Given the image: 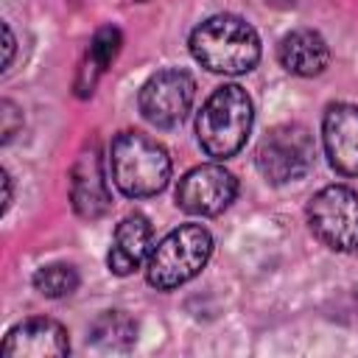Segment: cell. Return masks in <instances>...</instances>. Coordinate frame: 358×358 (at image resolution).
<instances>
[{"label": "cell", "instance_id": "1", "mask_svg": "<svg viewBox=\"0 0 358 358\" xmlns=\"http://www.w3.org/2000/svg\"><path fill=\"white\" fill-rule=\"evenodd\" d=\"M190 53L210 73L241 76L260 62V36L238 14H213L193 28Z\"/></svg>", "mask_w": 358, "mask_h": 358}, {"label": "cell", "instance_id": "2", "mask_svg": "<svg viewBox=\"0 0 358 358\" xmlns=\"http://www.w3.org/2000/svg\"><path fill=\"white\" fill-rule=\"evenodd\" d=\"M252 120L255 109L249 92L241 84H221L201 103L196 117V137L201 151L213 159L235 157L252 131Z\"/></svg>", "mask_w": 358, "mask_h": 358}, {"label": "cell", "instance_id": "3", "mask_svg": "<svg viewBox=\"0 0 358 358\" xmlns=\"http://www.w3.org/2000/svg\"><path fill=\"white\" fill-rule=\"evenodd\" d=\"M109 173L129 199L157 196L171 179V157L165 145L143 131H120L109 145Z\"/></svg>", "mask_w": 358, "mask_h": 358}, {"label": "cell", "instance_id": "4", "mask_svg": "<svg viewBox=\"0 0 358 358\" xmlns=\"http://www.w3.org/2000/svg\"><path fill=\"white\" fill-rule=\"evenodd\" d=\"M213 255V235L201 224L171 229L145 260V280L157 291H173L193 280Z\"/></svg>", "mask_w": 358, "mask_h": 358}, {"label": "cell", "instance_id": "5", "mask_svg": "<svg viewBox=\"0 0 358 358\" xmlns=\"http://www.w3.org/2000/svg\"><path fill=\"white\" fill-rule=\"evenodd\" d=\"M316 159L313 134L302 123H280L260 140L255 151V165L260 176L271 185H288L302 179Z\"/></svg>", "mask_w": 358, "mask_h": 358}, {"label": "cell", "instance_id": "6", "mask_svg": "<svg viewBox=\"0 0 358 358\" xmlns=\"http://www.w3.org/2000/svg\"><path fill=\"white\" fill-rule=\"evenodd\" d=\"M308 224L313 235L336 249H358V193L347 185H327L308 201Z\"/></svg>", "mask_w": 358, "mask_h": 358}, {"label": "cell", "instance_id": "7", "mask_svg": "<svg viewBox=\"0 0 358 358\" xmlns=\"http://www.w3.org/2000/svg\"><path fill=\"white\" fill-rule=\"evenodd\" d=\"M196 98V81L187 70L182 67H165L157 70L137 95V106L140 115L157 126V129H173L179 126Z\"/></svg>", "mask_w": 358, "mask_h": 358}, {"label": "cell", "instance_id": "8", "mask_svg": "<svg viewBox=\"0 0 358 358\" xmlns=\"http://www.w3.org/2000/svg\"><path fill=\"white\" fill-rule=\"evenodd\" d=\"M238 193V179L224 165H196L176 185V207L190 215H218Z\"/></svg>", "mask_w": 358, "mask_h": 358}, {"label": "cell", "instance_id": "9", "mask_svg": "<svg viewBox=\"0 0 358 358\" xmlns=\"http://www.w3.org/2000/svg\"><path fill=\"white\" fill-rule=\"evenodd\" d=\"M70 201H73V210L87 221L103 218L112 210V190L106 182L98 143L84 145L70 168Z\"/></svg>", "mask_w": 358, "mask_h": 358}, {"label": "cell", "instance_id": "10", "mask_svg": "<svg viewBox=\"0 0 358 358\" xmlns=\"http://www.w3.org/2000/svg\"><path fill=\"white\" fill-rule=\"evenodd\" d=\"M0 352L6 358H59L70 352V338L56 319L34 316L6 333Z\"/></svg>", "mask_w": 358, "mask_h": 358}, {"label": "cell", "instance_id": "11", "mask_svg": "<svg viewBox=\"0 0 358 358\" xmlns=\"http://www.w3.org/2000/svg\"><path fill=\"white\" fill-rule=\"evenodd\" d=\"M322 140L330 165L344 176H358V103H333L322 117Z\"/></svg>", "mask_w": 358, "mask_h": 358}, {"label": "cell", "instance_id": "12", "mask_svg": "<svg viewBox=\"0 0 358 358\" xmlns=\"http://www.w3.org/2000/svg\"><path fill=\"white\" fill-rule=\"evenodd\" d=\"M154 229H151V221L143 215V213H129L117 227H115V235H112V246H109V255H106V266L112 274L117 277H126L131 271H137L151 249H154Z\"/></svg>", "mask_w": 358, "mask_h": 358}, {"label": "cell", "instance_id": "13", "mask_svg": "<svg viewBox=\"0 0 358 358\" xmlns=\"http://www.w3.org/2000/svg\"><path fill=\"white\" fill-rule=\"evenodd\" d=\"M277 59L291 76L313 78L327 70L330 64V48L324 36L313 28H296L285 34L277 45Z\"/></svg>", "mask_w": 358, "mask_h": 358}, {"label": "cell", "instance_id": "14", "mask_svg": "<svg viewBox=\"0 0 358 358\" xmlns=\"http://www.w3.org/2000/svg\"><path fill=\"white\" fill-rule=\"evenodd\" d=\"M120 45H123V34L115 28V25H103L95 31L92 42H90V50L81 62V70H78V81H76V92L81 98L92 95L98 78L103 76V70L117 59L120 53Z\"/></svg>", "mask_w": 358, "mask_h": 358}, {"label": "cell", "instance_id": "15", "mask_svg": "<svg viewBox=\"0 0 358 358\" xmlns=\"http://www.w3.org/2000/svg\"><path fill=\"white\" fill-rule=\"evenodd\" d=\"M90 341L101 350L112 352H126L137 341V324L129 319L123 310H103L92 324H90Z\"/></svg>", "mask_w": 358, "mask_h": 358}, {"label": "cell", "instance_id": "16", "mask_svg": "<svg viewBox=\"0 0 358 358\" xmlns=\"http://www.w3.org/2000/svg\"><path fill=\"white\" fill-rule=\"evenodd\" d=\"M34 288L48 296V299H59V296H67L78 288V271L70 266V263H50V266H42L36 268L34 274Z\"/></svg>", "mask_w": 358, "mask_h": 358}, {"label": "cell", "instance_id": "17", "mask_svg": "<svg viewBox=\"0 0 358 358\" xmlns=\"http://www.w3.org/2000/svg\"><path fill=\"white\" fill-rule=\"evenodd\" d=\"M0 117H3V143H8L17 129L22 126V109L14 103V101H0Z\"/></svg>", "mask_w": 358, "mask_h": 358}, {"label": "cell", "instance_id": "18", "mask_svg": "<svg viewBox=\"0 0 358 358\" xmlns=\"http://www.w3.org/2000/svg\"><path fill=\"white\" fill-rule=\"evenodd\" d=\"M3 39H6V62H3V70L11 67V59H14V34L8 28V22L3 25Z\"/></svg>", "mask_w": 358, "mask_h": 358}, {"label": "cell", "instance_id": "19", "mask_svg": "<svg viewBox=\"0 0 358 358\" xmlns=\"http://www.w3.org/2000/svg\"><path fill=\"white\" fill-rule=\"evenodd\" d=\"M3 213L8 210V204H11V176H8V171H3Z\"/></svg>", "mask_w": 358, "mask_h": 358}, {"label": "cell", "instance_id": "20", "mask_svg": "<svg viewBox=\"0 0 358 358\" xmlns=\"http://www.w3.org/2000/svg\"><path fill=\"white\" fill-rule=\"evenodd\" d=\"M355 299H358V291H355Z\"/></svg>", "mask_w": 358, "mask_h": 358}, {"label": "cell", "instance_id": "21", "mask_svg": "<svg viewBox=\"0 0 358 358\" xmlns=\"http://www.w3.org/2000/svg\"><path fill=\"white\" fill-rule=\"evenodd\" d=\"M140 3H145V0H140Z\"/></svg>", "mask_w": 358, "mask_h": 358}]
</instances>
